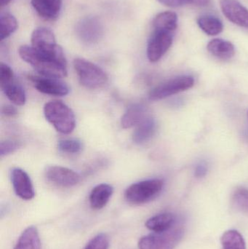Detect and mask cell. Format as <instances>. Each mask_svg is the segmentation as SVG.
<instances>
[{
	"label": "cell",
	"mask_w": 248,
	"mask_h": 249,
	"mask_svg": "<svg viewBox=\"0 0 248 249\" xmlns=\"http://www.w3.org/2000/svg\"><path fill=\"white\" fill-rule=\"evenodd\" d=\"M18 53L20 58L30 64L40 75L57 79L67 76V64L42 55L32 46L23 45L19 48Z\"/></svg>",
	"instance_id": "1"
},
{
	"label": "cell",
	"mask_w": 248,
	"mask_h": 249,
	"mask_svg": "<svg viewBox=\"0 0 248 249\" xmlns=\"http://www.w3.org/2000/svg\"><path fill=\"white\" fill-rule=\"evenodd\" d=\"M44 114L47 121L57 131L62 134H70L75 128L76 119L69 107L61 101L54 100L45 104Z\"/></svg>",
	"instance_id": "2"
},
{
	"label": "cell",
	"mask_w": 248,
	"mask_h": 249,
	"mask_svg": "<svg viewBox=\"0 0 248 249\" xmlns=\"http://www.w3.org/2000/svg\"><path fill=\"white\" fill-rule=\"evenodd\" d=\"M74 68L80 83L87 89H98L107 84L106 73L100 67L84 58H76Z\"/></svg>",
	"instance_id": "3"
},
{
	"label": "cell",
	"mask_w": 248,
	"mask_h": 249,
	"mask_svg": "<svg viewBox=\"0 0 248 249\" xmlns=\"http://www.w3.org/2000/svg\"><path fill=\"white\" fill-rule=\"evenodd\" d=\"M32 47L42 55L59 62L67 64L62 48L56 43L53 34L46 28H38L33 31L31 38Z\"/></svg>",
	"instance_id": "4"
},
{
	"label": "cell",
	"mask_w": 248,
	"mask_h": 249,
	"mask_svg": "<svg viewBox=\"0 0 248 249\" xmlns=\"http://www.w3.org/2000/svg\"><path fill=\"white\" fill-rule=\"evenodd\" d=\"M164 182L158 178L144 180L131 184L126 191V200L132 204L140 205L154 200L163 190Z\"/></svg>",
	"instance_id": "5"
},
{
	"label": "cell",
	"mask_w": 248,
	"mask_h": 249,
	"mask_svg": "<svg viewBox=\"0 0 248 249\" xmlns=\"http://www.w3.org/2000/svg\"><path fill=\"white\" fill-rule=\"evenodd\" d=\"M182 228H174L163 232H154L142 237L138 241L140 249H174L183 238Z\"/></svg>",
	"instance_id": "6"
},
{
	"label": "cell",
	"mask_w": 248,
	"mask_h": 249,
	"mask_svg": "<svg viewBox=\"0 0 248 249\" xmlns=\"http://www.w3.org/2000/svg\"><path fill=\"white\" fill-rule=\"evenodd\" d=\"M194 84L195 80L192 76H179L156 86L150 91L149 97L153 101L161 100L181 92L186 91L192 89Z\"/></svg>",
	"instance_id": "7"
},
{
	"label": "cell",
	"mask_w": 248,
	"mask_h": 249,
	"mask_svg": "<svg viewBox=\"0 0 248 249\" xmlns=\"http://www.w3.org/2000/svg\"><path fill=\"white\" fill-rule=\"evenodd\" d=\"M0 86L7 99L17 106L26 103V94L23 88L15 80L14 73L7 64L0 66Z\"/></svg>",
	"instance_id": "8"
},
{
	"label": "cell",
	"mask_w": 248,
	"mask_h": 249,
	"mask_svg": "<svg viewBox=\"0 0 248 249\" xmlns=\"http://www.w3.org/2000/svg\"><path fill=\"white\" fill-rule=\"evenodd\" d=\"M173 41V32L154 29L147 45V58L152 63L160 61L167 52Z\"/></svg>",
	"instance_id": "9"
},
{
	"label": "cell",
	"mask_w": 248,
	"mask_h": 249,
	"mask_svg": "<svg viewBox=\"0 0 248 249\" xmlns=\"http://www.w3.org/2000/svg\"><path fill=\"white\" fill-rule=\"evenodd\" d=\"M28 79L33 84V87L44 94L55 96H64L68 94L69 89L68 86L60 79L45 76L30 75Z\"/></svg>",
	"instance_id": "10"
},
{
	"label": "cell",
	"mask_w": 248,
	"mask_h": 249,
	"mask_svg": "<svg viewBox=\"0 0 248 249\" xmlns=\"http://www.w3.org/2000/svg\"><path fill=\"white\" fill-rule=\"evenodd\" d=\"M77 36L86 44L99 42L103 35V26L96 17H87L79 22L76 28Z\"/></svg>",
	"instance_id": "11"
},
{
	"label": "cell",
	"mask_w": 248,
	"mask_h": 249,
	"mask_svg": "<svg viewBox=\"0 0 248 249\" xmlns=\"http://www.w3.org/2000/svg\"><path fill=\"white\" fill-rule=\"evenodd\" d=\"M45 177L54 184L63 187H74L81 181V177L75 171L59 165L48 167Z\"/></svg>",
	"instance_id": "12"
},
{
	"label": "cell",
	"mask_w": 248,
	"mask_h": 249,
	"mask_svg": "<svg viewBox=\"0 0 248 249\" xmlns=\"http://www.w3.org/2000/svg\"><path fill=\"white\" fill-rule=\"evenodd\" d=\"M221 10L234 24L248 29V10L237 0H221Z\"/></svg>",
	"instance_id": "13"
},
{
	"label": "cell",
	"mask_w": 248,
	"mask_h": 249,
	"mask_svg": "<svg viewBox=\"0 0 248 249\" xmlns=\"http://www.w3.org/2000/svg\"><path fill=\"white\" fill-rule=\"evenodd\" d=\"M11 181L15 193L20 198L30 200L34 197L33 184L26 171L20 168H14L11 172Z\"/></svg>",
	"instance_id": "14"
},
{
	"label": "cell",
	"mask_w": 248,
	"mask_h": 249,
	"mask_svg": "<svg viewBox=\"0 0 248 249\" xmlns=\"http://www.w3.org/2000/svg\"><path fill=\"white\" fill-rule=\"evenodd\" d=\"M32 7L37 14L47 20L56 19L61 13V0H32Z\"/></svg>",
	"instance_id": "15"
},
{
	"label": "cell",
	"mask_w": 248,
	"mask_h": 249,
	"mask_svg": "<svg viewBox=\"0 0 248 249\" xmlns=\"http://www.w3.org/2000/svg\"><path fill=\"white\" fill-rule=\"evenodd\" d=\"M114 193L112 185L108 184H100L96 186L90 194V204L92 209L100 210L109 203Z\"/></svg>",
	"instance_id": "16"
},
{
	"label": "cell",
	"mask_w": 248,
	"mask_h": 249,
	"mask_svg": "<svg viewBox=\"0 0 248 249\" xmlns=\"http://www.w3.org/2000/svg\"><path fill=\"white\" fill-rule=\"evenodd\" d=\"M208 52L223 61H228L234 57L235 48L230 41L222 39H212L207 46Z\"/></svg>",
	"instance_id": "17"
},
{
	"label": "cell",
	"mask_w": 248,
	"mask_h": 249,
	"mask_svg": "<svg viewBox=\"0 0 248 249\" xmlns=\"http://www.w3.org/2000/svg\"><path fill=\"white\" fill-rule=\"evenodd\" d=\"M147 107L143 104H133L127 109L121 119L122 127L125 129L137 126L147 118Z\"/></svg>",
	"instance_id": "18"
},
{
	"label": "cell",
	"mask_w": 248,
	"mask_h": 249,
	"mask_svg": "<svg viewBox=\"0 0 248 249\" xmlns=\"http://www.w3.org/2000/svg\"><path fill=\"white\" fill-rule=\"evenodd\" d=\"M175 215L171 213H163L149 219L146 227L154 232H163L173 228L176 222Z\"/></svg>",
	"instance_id": "19"
},
{
	"label": "cell",
	"mask_w": 248,
	"mask_h": 249,
	"mask_svg": "<svg viewBox=\"0 0 248 249\" xmlns=\"http://www.w3.org/2000/svg\"><path fill=\"white\" fill-rule=\"evenodd\" d=\"M155 121L154 118L147 116L141 121L132 133V141L137 144H141L149 140L156 131Z\"/></svg>",
	"instance_id": "20"
},
{
	"label": "cell",
	"mask_w": 248,
	"mask_h": 249,
	"mask_svg": "<svg viewBox=\"0 0 248 249\" xmlns=\"http://www.w3.org/2000/svg\"><path fill=\"white\" fill-rule=\"evenodd\" d=\"M14 249H41L37 229L33 226L26 228L20 235Z\"/></svg>",
	"instance_id": "21"
},
{
	"label": "cell",
	"mask_w": 248,
	"mask_h": 249,
	"mask_svg": "<svg viewBox=\"0 0 248 249\" xmlns=\"http://www.w3.org/2000/svg\"><path fill=\"white\" fill-rule=\"evenodd\" d=\"M178 26V16L173 12L159 13L153 20V29L174 32Z\"/></svg>",
	"instance_id": "22"
},
{
	"label": "cell",
	"mask_w": 248,
	"mask_h": 249,
	"mask_svg": "<svg viewBox=\"0 0 248 249\" xmlns=\"http://www.w3.org/2000/svg\"><path fill=\"white\" fill-rule=\"evenodd\" d=\"M198 24L205 34L210 36L219 35L224 29L222 21L211 15L200 16L198 19Z\"/></svg>",
	"instance_id": "23"
},
{
	"label": "cell",
	"mask_w": 248,
	"mask_h": 249,
	"mask_svg": "<svg viewBox=\"0 0 248 249\" xmlns=\"http://www.w3.org/2000/svg\"><path fill=\"white\" fill-rule=\"evenodd\" d=\"M222 249H246L244 238L238 231L231 230L221 237Z\"/></svg>",
	"instance_id": "24"
},
{
	"label": "cell",
	"mask_w": 248,
	"mask_h": 249,
	"mask_svg": "<svg viewBox=\"0 0 248 249\" xmlns=\"http://www.w3.org/2000/svg\"><path fill=\"white\" fill-rule=\"evenodd\" d=\"M17 29V21L14 16L8 13H1L0 16V39L4 40Z\"/></svg>",
	"instance_id": "25"
},
{
	"label": "cell",
	"mask_w": 248,
	"mask_h": 249,
	"mask_svg": "<svg viewBox=\"0 0 248 249\" xmlns=\"http://www.w3.org/2000/svg\"><path fill=\"white\" fill-rule=\"evenodd\" d=\"M234 207L244 213H248V190L245 187H237L232 195Z\"/></svg>",
	"instance_id": "26"
},
{
	"label": "cell",
	"mask_w": 248,
	"mask_h": 249,
	"mask_svg": "<svg viewBox=\"0 0 248 249\" xmlns=\"http://www.w3.org/2000/svg\"><path fill=\"white\" fill-rule=\"evenodd\" d=\"M58 148L61 152L66 154H77L82 150L81 142L74 139H62L58 143Z\"/></svg>",
	"instance_id": "27"
},
{
	"label": "cell",
	"mask_w": 248,
	"mask_h": 249,
	"mask_svg": "<svg viewBox=\"0 0 248 249\" xmlns=\"http://www.w3.org/2000/svg\"><path fill=\"white\" fill-rule=\"evenodd\" d=\"M158 1L168 7H178L186 4L204 7L208 5L211 0H158Z\"/></svg>",
	"instance_id": "28"
},
{
	"label": "cell",
	"mask_w": 248,
	"mask_h": 249,
	"mask_svg": "<svg viewBox=\"0 0 248 249\" xmlns=\"http://www.w3.org/2000/svg\"><path fill=\"white\" fill-rule=\"evenodd\" d=\"M109 237L104 233H100L92 238L84 249H109Z\"/></svg>",
	"instance_id": "29"
},
{
	"label": "cell",
	"mask_w": 248,
	"mask_h": 249,
	"mask_svg": "<svg viewBox=\"0 0 248 249\" xmlns=\"http://www.w3.org/2000/svg\"><path fill=\"white\" fill-rule=\"evenodd\" d=\"M19 146V143L14 141L7 140L1 142L0 143V156L4 157L13 153L18 149Z\"/></svg>",
	"instance_id": "30"
},
{
	"label": "cell",
	"mask_w": 248,
	"mask_h": 249,
	"mask_svg": "<svg viewBox=\"0 0 248 249\" xmlns=\"http://www.w3.org/2000/svg\"><path fill=\"white\" fill-rule=\"evenodd\" d=\"M1 113L6 117H14L17 114V109L11 105H6L1 109Z\"/></svg>",
	"instance_id": "31"
},
{
	"label": "cell",
	"mask_w": 248,
	"mask_h": 249,
	"mask_svg": "<svg viewBox=\"0 0 248 249\" xmlns=\"http://www.w3.org/2000/svg\"><path fill=\"white\" fill-rule=\"evenodd\" d=\"M207 168L204 165H199L196 168V171H195V175L198 177H202L206 174Z\"/></svg>",
	"instance_id": "32"
},
{
	"label": "cell",
	"mask_w": 248,
	"mask_h": 249,
	"mask_svg": "<svg viewBox=\"0 0 248 249\" xmlns=\"http://www.w3.org/2000/svg\"><path fill=\"white\" fill-rule=\"evenodd\" d=\"M11 1H13V0H0V4H1V7H4V6L8 4Z\"/></svg>",
	"instance_id": "33"
},
{
	"label": "cell",
	"mask_w": 248,
	"mask_h": 249,
	"mask_svg": "<svg viewBox=\"0 0 248 249\" xmlns=\"http://www.w3.org/2000/svg\"></svg>",
	"instance_id": "34"
}]
</instances>
